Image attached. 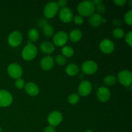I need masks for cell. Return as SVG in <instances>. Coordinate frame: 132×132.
Segmentation results:
<instances>
[{
    "label": "cell",
    "instance_id": "obj_1",
    "mask_svg": "<svg viewBox=\"0 0 132 132\" xmlns=\"http://www.w3.org/2000/svg\"><path fill=\"white\" fill-rule=\"evenodd\" d=\"M95 10V5L91 1H82L77 5V12L79 15L88 17L92 15Z\"/></svg>",
    "mask_w": 132,
    "mask_h": 132
},
{
    "label": "cell",
    "instance_id": "obj_2",
    "mask_svg": "<svg viewBox=\"0 0 132 132\" xmlns=\"http://www.w3.org/2000/svg\"><path fill=\"white\" fill-rule=\"evenodd\" d=\"M37 54V48L34 45L28 41L27 45L23 49L21 56L25 61H32L34 59Z\"/></svg>",
    "mask_w": 132,
    "mask_h": 132
},
{
    "label": "cell",
    "instance_id": "obj_3",
    "mask_svg": "<svg viewBox=\"0 0 132 132\" xmlns=\"http://www.w3.org/2000/svg\"><path fill=\"white\" fill-rule=\"evenodd\" d=\"M58 10H59V6H58L57 2L50 1V2L47 3L45 6L43 14L46 18L52 19L55 16Z\"/></svg>",
    "mask_w": 132,
    "mask_h": 132
},
{
    "label": "cell",
    "instance_id": "obj_4",
    "mask_svg": "<svg viewBox=\"0 0 132 132\" xmlns=\"http://www.w3.org/2000/svg\"><path fill=\"white\" fill-rule=\"evenodd\" d=\"M117 79L121 85L125 86H129L132 82L131 72L128 70L120 71L117 75Z\"/></svg>",
    "mask_w": 132,
    "mask_h": 132
},
{
    "label": "cell",
    "instance_id": "obj_5",
    "mask_svg": "<svg viewBox=\"0 0 132 132\" xmlns=\"http://www.w3.org/2000/svg\"><path fill=\"white\" fill-rule=\"evenodd\" d=\"M68 39V36L65 32L63 31H59L56 32L54 35L53 37V42H54V46H64L65 44L67 43Z\"/></svg>",
    "mask_w": 132,
    "mask_h": 132
},
{
    "label": "cell",
    "instance_id": "obj_6",
    "mask_svg": "<svg viewBox=\"0 0 132 132\" xmlns=\"http://www.w3.org/2000/svg\"><path fill=\"white\" fill-rule=\"evenodd\" d=\"M7 72L12 78L18 79H20L23 75V69L19 64L12 63L8 67Z\"/></svg>",
    "mask_w": 132,
    "mask_h": 132
},
{
    "label": "cell",
    "instance_id": "obj_7",
    "mask_svg": "<svg viewBox=\"0 0 132 132\" xmlns=\"http://www.w3.org/2000/svg\"><path fill=\"white\" fill-rule=\"evenodd\" d=\"M97 64L95 61L88 60L85 61L81 65V70L86 75H92L97 70Z\"/></svg>",
    "mask_w": 132,
    "mask_h": 132
},
{
    "label": "cell",
    "instance_id": "obj_8",
    "mask_svg": "<svg viewBox=\"0 0 132 132\" xmlns=\"http://www.w3.org/2000/svg\"><path fill=\"white\" fill-rule=\"evenodd\" d=\"M13 102V97L9 91L0 90V107H8Z\"/></svg>",
    "mask_w": 132,
    "mask_h": 132
},
{
    "label": "cell",
    "instance_id": "obj_9",
    "mask_svg": "<svg viewBox=\"0 0 132 132\" xmlns=\"http://www.w3.org/2000/svg\"><path fill=\"white\" fill-rule=\"evenodd\" d=\"M23 36L19 31H13L8 37V43L12 47H17L22 42Z\"/></svg>",
    "mask_w": 132,
    "mask_h": 132
},
{
    "label": "cell",
    "instance_id": "obj_10",
    "mask_svg": "<svg viewBox=\"0 0 132 132\" xmlns=\"http://www.w3.org/2000/svg\"><path fill=\"white\" fill-rule=\"evenodd\" d=\"M59 18L63 23H68L73 20V14L72 10L68 7L62 8L59 12Z\"/></svg>",
    "mask_w": 132,
    "mask_h": 132
},
{
    "label": "cell",
    "instance_id": "obj_11",
    "mask_svg": "<svg viewBox=\"0 0 132 132\" xmlns=\"http://www.w3.org/2000/svg\"><path fill=\"white\" fill-rule=\"evenodd\" d=\"M99 48L101 51L106 54H112L115 49V45L112 41L109 39H104L99 43Z\"/></svg>",
    "mask_w": 132,
    "mask_h": 132
},
{
    "label": "cell",
    "instance_id": "obj_12",
    "mask_svg": "<svg viewBox=\"0 0 132 132\" xmlns=\"http://www.w3.org/2000/svg\"><path fill=\"white\" fill-rule=\"evenodd\" d=\"M47 121L50 126L54 127L60 125L63 121V116L59 111H54L48 115Z\"/></svg>",
    "mask_w": 132,
    "mask_h": 132
},
{
    "label": "cell",
    "instance_id": "obj_13",
    "mask_svg": "<svg viewBox=\"0 0 132 132\" xmlns=\"http://www.w3.org/2000/svg\"><path fill=\"white\" fill-rule=\"evenodd\" d=\"M92 90V85L91 82L87 80H85L80 82L78 86L79 95L81 96H87Z\"/></svg>",
    "mask_w": 132,
    "mask_h": 132
},
{
    "label": "cell",
    "instance_id": "obj_14",
    "mask_svg": "<svg viewBox=\"0 0 132 132\" xmlns=\"http://www.w3.org/2000/svg\"><path fill=\"white\" fill-rule=\"evenodd\" d=\"M111 97V93L109 89L105 86H101L97 91V97L101 102L105 103L109 101Z\"/></svg>",
    "mask_w": 132,
    "mask_h": 132
},
{
    "label": "cell",
    "instance_id": "obj_15",
    "mask_svg": "<svg viewBox=\"0 0 132 132\" xmlns=\"http://www.w3.org/2000/svg\"><path fill=\"white\" fill-rule=\"evenodd\" d=\"M54 59L51 55H46L41 59L40 66L43 70L48 71L51 70L54 66Z\"/></svg>",
    "mask_w": 132,
    "mask_h": 132
},
{
    "label": "cell",
    "instance_id": "obj_16",
    "mask_svg": "<svg viewBox=\"0 0 132 132\" xmlns=\"http://www.w3.org/2000/svg\"><path fill=\"white\" fill-rule=\"evenodd\" d=\"M90 24L94 27H99L103 23L106 22V19L103 18V16L99 15L97 13H94L92 15L90 16L89 19Z\"/></svg>",
    "mask_w": 132,
    "mask_h": 132
},
{
    "label": "cell",
    "instance_id": "obj_17",
    "mask_svg": "<svg viewBox=\"0 0 132 132\" xmlns=\"http://www.w3.org/2000/svg\"><path fill=\"white\" fill-rule=\"evenodd\" d=\"M24 89L27 94L30 96H36L39 93L38 86L33 82H27L24 86Z\"/></svg>",
    "mask_w": 132,
    "mask_h": 132
},
{
    "label": "cell",
    "instance_id": "obj_18",
    "mask_svg": "<svg viewBox=\"0 0 132 132\" xmlns=\"http://www.w3.org/2000/svg\"><path fill=\"white\" fill-rule=\"evenodd\" d=\"M40 50L45 54H50L55 50V46L50 41H44L40 45Z\"/></svg>",
    "mask_w": 132,
    "mask_h": 132
},
{
    "label": "cell",
    "instance_id": "obj_19",
    "mask_svg": "<svg viewBox=\"0 0 132 132\" xmlns=\"http://www.w3.org/2000/svg\"><path fill=\"white\" fill-rule=\"evenodd\" d=\"M82 36V33L80 30L73 29L70 32L68 37L72 42L77 43L81 39Z\"/></svg>",
    "mask_w": 132,
    "mask_h": 132
},
{
    "label": "cell",
    "instance_id": "obj_20",
    "mask_svg": "<svg viewBox=\"0 0 132 132\" xmlns=\"http://www.w3.org/2000/svg\"><path fill=\"white\" fill-rule=\"evenodd\" d=\"M27 36H28V38L30 42H36L39 38V32L38 30L36 28H31L28 30Z\"/></svg>",
    "mask_w": 132,
    "mask_h": 132
},
{
    "label": "cell",
    "instance_id": "obj_21",
    "mask_svg": "<svg viewBox=\"0 0 132 132\" xmlns=\"http://www.w3.org/2000/svg\"><path fill=\"white\" fill-rule=\"evenodd\" d=\"M66 73L70 76H75L78 73L79 71V67L76 64H69L65 68Z\"/></svg>",
    "mask_w": 132,
    "mask_h": 132
},
{
    "label": "cell",
    "instance_id": "obj_22",
    "mask_svg": "<svg viewBox=\"0 0 132 132\" xmlns=\"http://www.w3.org/2000/svg\"><path fill=\"white\" fill-rule=\"evenodd\" d=\"M43 33L45 36L48 37H50L51 36H54V29L52 26L49 23L46 24V25L44 26L42 28Z\"/></svg>",
    "mask_w": 132,
    "mask_h": 132
},
{
    "label": "cell",
    "instance_id": "obj_23",
    "mask_svg": "<svg viewBox=\"0 0 132 132\" xmlns=\"http://www.w3.org/2000/svg\"><path fill=\"white\" fill-rule=\"evenodd\" d=\"M117 82V78L114 76L112 75H109L103 79V83L107 86H113Z\"/></svg>",
    "mask_w": 132,
    "mask_h": 132
},
{
    "label": "cell",
    "instance_id": "obj_24",
    "mask_svg": "<svg viewBox=\"0 0 132 132\" xmlns=\"http://www.w3.org/2000/svg\"><path fill=\"white\" fill-rule=\"evenodd\" d=\"M61 52L65 57H71L74 54V50L70 46H64L62 48Z\"/></svg>",
    "mask_w": 132,
    "mask_h": 132
},
{
    "label": "cell",
    "instance_id": "obj_25",
    "mask_svg": "<svg viewBox=\"0 0 132 132\" xmlns=\"http://www.w3.org/2000/svg\"><path fill=\"white\" fill-rule=\"evenodd\" d=\"M112 35L116 39H121L125 37V33L123 29L120 27H117L112 31Z\"/></svg>",
    "mask_w": 132,
    "mask_h": 132
},
{
    "label": "cell",
    "instance_id": "obj_26",
    "mask_svg": "<svg viewBox=\"0 0 132 132\" xmlns=\"http://www.w3.org/2000/svg\"><path fill=\"white\" fill-rule=\"evenodd\" d=\"M80 100V95L78 94H72L68 97V101L71 104H76Z\"/></svg>",
    "mask_w": 132,
    "mask_h": 132
},
{
    "label": "cell",
    "instance_id": "obj_27",
    "mask_svg": "<svg viewBox=\"0 0 132 132\" xmlns=\"http://www.w3.org/2000/svg\"><path fill=\"white\" fill-rule=\"evenodd\" d=\"M95 10L97 11V14L102 16L106 12V6L102 2L98 5H95Z\"/></svg>",
    "mask_w": 132,
    "mask_h": 132
},
{
    "label": "cell",
    "instance_id": "obj_28",
    "mask_svg": "<svg viewBox=\"0 0 132 132\" xmlns=\"http://www.w3.org/2000/svg\"><path fill=\"white\" fill-rule=\"evenodd\" d=\"M55 61L58 65L63 66L67 63V59L63 55H57L55 58Z\"/></svg>",
    "mask_w": 132,
    "mask_h": 132
},
{
    "label": "cell",
    "instance_id": "obj_29",
    "mask_svg": "<svg viewBox=\"0 0 132 132\" xmlns=\"http://www.w3.org/2000/svg\"><path fill=\"white\" fill-rule=\"evenodd\" d=\"M124 21L126 24L128 25H131L132 24V10H129L128 12L125 14V17H124Z\"/></svg>",
    "mask_w": 132,
    "mask_h": 132
},
{
    "label": "cell",
    "instance_id": "obj_30",
    "mask_svg": "<svg viewBox=\"0 0 132 132\" xmlns=\"http://www.w3.org/2000/svg\"><path fill=\"white\" fill-rule=\"evenodd\" d=\"M15 86L17 87V88L18 89L23 88L24 87V86H25L24 81L21 78L16 79V81H15Z\"/></svg>",
    "mask_w": 132,
    "mask_h": 132
},
{
    "label": "cell",
    "instance_id": "obj_31",
    "mask_svg": "<svg viewBox=\"0 0 132 132\" xmlns=\"http://www.w3.org/2000/svg\"><path fill=\"white\" fill-rule=\"evenodd\" d=\"M125 41L129 45V46H132V32H129L125 35Z\"/></svg>",
    "mask_w": 132,
    "mask_h": 132
},
{
    "label": "cell",
    "instance_id": "obj_32",
    "mask_svg": "<svg viewBox=\"0 0 132 132\" xmlns=\"http://www.w3.org/2000/svg\"><path fill=\"white\" fill-rule=\"evenodd\" d=\"M73 22H74L75 24H78V25H79V24H82V23H84L83 18L79 15H76V16L73 18Z\"/></svg>",
    "mask_w": 132,
    "mask_h": 132
},
{
    "label": "cell",
    "instance_id": "obj_33",
    "mask_svg": "<svg viewBox=\"0 0 132 132\" xmlns=\"http://www.w3.org/2000/svg\"><path fill=\"white\" fill-rule=\"evenodd\" d=\"M48 22L47 21V20L44 19V18H41V19H40L38 21V26L41 28H42L44 26L46 25V24H48Z\"/></svg>",
    "mask_w": 132,
    "mask_h": 132
},
{
    "label": "cell",
    "instance_id": "obj_34",
    "mask_svg": "<svg viewBox=\"0 0 132 132\" xmlns=\"http://www.w3.org/2000/svg\"><path fill=\"white\" fill-rule=\"evenodd\" d=\"M113 3L116 4V5L119 6H124L125 4L127 3V1L126 0H114L113 1Z\"/></svg>",
    "mask_w": 132,
    "mask_h": 132
},
{
    "label": "cell",
    "instance_id": "obj_35",
    "mask_svg": "<svg viewBox=\"0 0 132 132\" xmlns=\"http://www.w3.org/2000/svg\"><path fill=\"white\" fill-rule=\"evenodd\" d=\"M67 1H66V0H59V1H58L57 2V5L59 7H61L62 8H64V7H66V6H67Z\"/></svg>",
    "mask_w": 132,
    "mask_h": 132
},
{
    "label": "cell",
    "instance_id": "obj_36",
    "mask_svg": "<svg viewBox=\"0 0 132 132\" xmlns=\"http://www.w3.org/2000/svg\"><path fill=\"white\" fill-rule=\"evenodd\" d=\"M112 24L116 27H120L122 24V22L121 19H114L112 21Z\"/></svg>",
    "mask_w": 132,
    "mask_h": 132
},
{
    "label": "cell",
    "instance_id": "obj_37",
    "mask_svg": "<svg viewBox=\"0 0 132 132\" xmlns=\"http://www.w3.org/2000/svg\"><path fill=\"white\" fill-rule=\"evenodd\" d=\"M43 132H55V130L54 127H52L51 126H49L46 127L45 130H43Z\"/></svg>",
    "mask_w": 132,
    "mask_h": 132
},
{
    "label": "cell",
    "instance_id": "obj_38",
    "mask_svg": "<svg viewBox=\"0 0 132 132\" xmlns=\"http://www.w3.org/2000/svg\"><path fill=\"white\" fill-rule=\"evenodd\" d=\"M92 2L94 3V5H98V4H99V3H101L103 2V1H102V0H94V1H93Z\"/></svg>",
    "mask_w": 132,
    "mask_h": 132
},
{
    "label": "cell",
    "instance_id": "obj_39",
    "mask_svg": "<svg viewBox=\"0 0 132 132\" xmlns=\"http://www.w3.org/2000/svg\"><path fill=\"white\" fill-rule=\"evenodd\" d=\"M130 6H131V7L132 6V1L131 0H130Z\"/></svg>",
    "mask_w": 132,
    "mask_h": 132
},
{
    "label": "cell",
    "instance_id": "obj_40",
    "mask_svg": "<svg viewBox=\"0 0 132 132\" xmlns=\"http://www.w3.org/2000/svg\"><path fill=\"white\" fill-rule=\"evenodd\" d=\"M85 132H94V131H92V130H86V131H85Z\"/></svg>",
    "mask_w": 132,
    "mask_h": 132
},
{
    "label": "cell",
    "instance_id": "obj_41",
    "mask_svg": "<svg viewBox=\"0 0 132 132\" xmlns=\"http://www.w3.org/2000/svg\"><path fill=\"white\" fill-rule=\"evenodd\" d=\"M0 132H1V128H0Z\"/></svg>",
    "mask_w": 132,
    "mask_h": 132
}]
</instances>
